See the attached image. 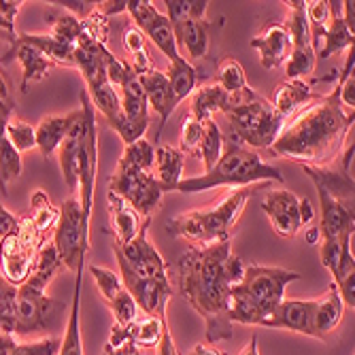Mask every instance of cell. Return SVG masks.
I'll return each instance as SVG.
<instances>
[{
    "label": "cell",
    "instance_id": "603a6c76",
    "mask_svg": "<svg viewBox=\"0 0 355 355\" xmlns=\"http://www.w3.org/2000/svg\"><path fill=\"white\" fill-rule=\"evenodd\" d=\"M79 113H81V109L71 111L67 115H49V117H43L39 121V125H35L37 147L41 149V153L45 157H49L58 151V147L62 145L64 139H67L73 123L77 121Z\"/></svg>",
    "mask_w": 355,
    "mask_h": 355
},
{
    "label": "cell",
    "instance_id": "c3c4849f",
    "mask_svg": "<svg viewBox=\"0 0 355 355\" xmlns=\"http://www.w3.org/2000/svg\"><path fill=\"white\" fill-rule=\"evenodd\" d=\"M60 345H62L60 338L45 336L35 343H17V347L11 355H58Z\"/></svg>",
    "mask_w": 355,
    "mask_h": 355
},
{
    "label": "cell",
    "instance_id": "44dd1931",
    "mask_svg": "<svg viewBox=\"0 0 355 355\" xmlns=\"http://www.w3.org/2000/svg\"><path fill=\"white\" fill-rule=\"evenodd\" d=\"M85 128H87V119H85V111L81 107V113L77 117V121L73 123V128L69 130L67 139L62 141V145L58 147V157H60V171L62 177L67 181V187L71 191V196H77L79 189V181H77V155L85 137Z\"/></svg>",
    "mask_w": 355,
    "mask_h": 355
},
{
    "label": "cell",
    "instance_id": "f35d334b",
    "mask_svg": "<svg viewBox=\"0 0 355 355\" xmlns=\"http://www.w3.org/2000/svg\"><path fill=\"white\" fill-rule=\"evenodd\" d=\"M317 51L315 47H292V53L285 60V81L304 79L315 71Z\"/></svg>",
    "mask_w": 355,
    "mask_h": 355
},
{
    "label": "cell",
    "instance_id": "681fc988",
    "mask_svg": "<svg viewBox=\"0 0 355 355\" xmlns=\"http://www.w3.org/2000/svg\"><path fill=\"white\" fill-rule=\"evenodd\" d=\"M123 45L128 49V53H130V58H137V55H143L147 53V39L143 32L137 28V26H128L125 32H123Z\"/></svg>",
    "mask_w": 355,
    "mask_h": 355
},
{
    "label": "cell",
    "instance_id": "ffe728a7",
    "mask_svg": "<svg viewBox=\"0 0 355 355\" xmlns=\"http://www.w3.org/2000/svg\"><path fill=\"white\" fill-rule=\"evenodd\" d=\"M139 79H141V85H143L149 109H153L159 115V130H157V137H159L164 123L168 121V117L177 109V103L173 98V92H171L168 79H166V73L157 71L153 67V69L145 71L143 75H139Z\"/></svg>",
    "mask_w": 355,
    "mask_h": 355
},
{
    "label": "cell",
    "instance_id": "e0dca14e",
    "mask_svg": "<svg viewBox=\"0 0 355 355\" xmlns=\"http://www.w3.org/2000/svg\"><path fill=\"white\" fill-rule=\"evenodd\" d=\"M319 193V207H321V219H319V239H340L355 232V213L353 205H347L338 198H334L330 191H326L321 185H317Z\"/></svg>",
    "mask_w": 355,
    "mask_h": 355
},
{
    "label": "cell",
    "instance_id": "8d00e7d4",
    "mask_svg": "<svg viewBox=\"0 0 355 355\" xmlns=\"http://www.w3.org/2000/svg\"><path fill=\"white\" fill-rule=\"evenodd\" d=\"M153 151H155V147L147 139H139L135 143H128L123 147V153L119 157L117 166L149 173L153 168Z\"/></svg>",
    "mask_w": 355,
    "mask_h": 355
},
{
    "label": "cell",
    "instance_id": "7dc6e473",
    "mask_svg": "<svg viewBox=\"0 0 355 355\" xmlns=\"http://www.w3.org/2000/svg\"><path fill=\"white\" fill-rule=\"evenodd\" d=\"M21 7H24L21 0H0V32L7 37L9 43L17 37L15 17L21 11Z\"/></svg>",
    "mask_w": 355,
    "mask_h": 355
},
{
    "label": "cell",
    "instance_id": "6da1fadb",
    "mask_svg": "<svg viewBox=\"0 0 355 355\" xmlns=\"http://www.w3.org/2000/svg\"><path fill=\"white\" fill-rule=\"evenodd\" d=\"M351 128L353 113L343 109L336 89L326 96L317 94L285 121L270 151L300 166L324 168L338 159Z\"/></svg>",
    "mask_w": 355,
    "mask_h": 355
},
{
    "label": "cell",
    "instance_id": "7402d4cb",
    "mask_svg": "<svg viewBox=\"0 0 355 355\" xmlns=\"http://www.w3.org/2000/svg\"><path fill=\"white\" fill-rule=\"evenodd\" d=\"M107 209H109V219H111V228H113V236L117 245H125L130 243L143 225L141 215L128 205L119 193L107 189Z\"/></svg>",
    "mask_w": 355,
    "mask_h": 355
},
{
    "label": "cell",
    "instance_id": "4fadbf2b",
    "mask_svg": "<svg viewBox=\"0 0 355 355\" xmlns=\"http://www.w3.org/2000/svg\"><path fill=\"white\" fill-rule=\"evenodd\" d=\"M125 13L132 15L135 26L145 37H149V41L168 58V64L183 60L179 53V43H177L175 30H173L168 17L159 13L151 0H128Z\"/></svg>",
    "mask_w": 355,
    "mask_h": 355
},
{
    "label": "cell",
    "instance_id": "7bdbcfd3",
    "mask_svg": "<svg viewBox=\"0 0 355 355\" xmlns=\"http://www.w3.org/2000/svg\"><path fill=\"white\" fill-rule=\"evenodd\" d=\"M89 275L94 277L96 285H98V292L107 304L123 292V283H121L119 275H115L113 270L103 268V266H89Z\"/></svg>",
    "mask_w": 355,
    "mask_h": 355
},
{
    "label": "cell",
    "instance_id": "11a10c76",
    "mask_svg": "<svg viewBox=\"0 0 355 355\" xmlns=\"http://www.w3.org/2000/svg\"><path fill=\"white\" fill-rule=\"evenodd\" d=\"M17 347V340L13 334L7 332H0V355H11Z\"/></svg>",
    "mask_w": 355,
    "mask_h": 355
},
{
    "label": "cell",
    "instance_id": "836d02e7",
    "mask_svg": "<svg viewBox=\"0 0 355 355\" xmlns=\"http://www.w3.org/2000/svg\"><path fill=\"white\" fill-rule=\"evenodd\" d=\"M26 43L37 47L45 58H49L55 67H75V47L60 43L49 35H19Z\"/></svg>",
    "mask_w": 355,
    "mask_h": 355
},
{
    "label": "cell",
    "instance_id": "277c9868",
    "mask_svg": "<svg viewBox=\"0 0 355 355\" xmlns=\"http://www.w3.org/2000/svg\"><path fill=\"white\" fill-rule=\"evenodd\" d=\"M260 181H275L283 183V175L279 168L262 162V157L257 151L249 149L241 139H236L232 132L223 137V151L221 157L215 162L211 171L198 177L181 179L173 191H183V193H196L205 191L211 187H245L251 183Z\"/></svg>",
    "mask_w": 355,
    "mask_h": 355
},
{
    "label": "cell",
    "instance_id": "d6986e66",
    "mask_svg": "<svg viewBox=\"0 0 355 355\" xmlns=\"http://www.w3.org/2000/svg\"><path fill=\"white\" fill-rule=\"evenodd\" d=\"M249 45L260 53V64L268 71L283 67L292 53V37H289L285 24H270L264 32L251 39Z\"/></svg>",
    "mask_w": 355,
    "mask_h": 355
},
{
    "label": "cell",
    "instance_id": "4316f807",
    "mask_svg": "<svg viewBox=\"0 0 355 355\" xmlns=\"http://www.w3.org/2000/svg\"><path fill=\"white\" fill-rule=\"evenodd\" d=\"M345 315V304L338 296V289L334 283H330L328 292L319 298L317 302V315H315V328H317V338H328L343 321Z\"/></svg>",
    "mask_w": 355,
    "mask_h": 355
},
{
    "label": "cell",
    "instance_id": "d6a6232c",
    "mask_svg": "<svg viewBox=\"0 0 355 355\" xmlns=\"http://www.w3.org/2000/svg\"><path fill=\"white\" fill-rule=\"evenodd\" d=\"M166 79L173 92V98L177 103V107L191 96V92L196 89L198 83V73L191 64L183 58L181 62L168 64V71H166Z\"/></svg>",
    "mask_w": 355,
    "mask_h": 355
},
{
    "label": "cell",
    "instance_id": "f546056e",
    "mask_svg": "<svg viewBox=\"0 0 355 355\" xmlns=\"http://www.w3.org/2000/svg\"><path fill=\"white\" fill-rule=\"evenodd\" d=\"M332 19H330V26L324 35V47L319 49V58L321 60H328L330 55L343 51V49H351L353 43H355V32L349 30V26L345 24L343 19V13H340V3H332Z\"/></svg>",
    "mask_w": 355,
    "mask_h": 355
},
{
    "label": "cell",
    "instance_id": "d590c367",
    "mask_svg": "<svg viewBox=\"0 0 355 355\" xmlns=\"http://www.w3.org/2000/svg\"><path fill=\"white\" fill-rule=\"evenodd\" d=\"M83 32H85V19L77 17L71 11H62L51 21L49 37H53L60 43H67V45H73L75 47L79 43Z\"/></svg>",
    "mask_w": 355,
    "mask_h": 355
},
{
    "label": "cell",
    "instance_id": "2e32d148",
    "mask_svg": "<svg viewBox=\"0 0 355 355\" xmlns=\"http://www.w3.org/2000/svg\"><path fill=\"white\" fill-rule=\"evenodd\" d=\"M317 300H283L275 313L264 321L262 328H279L298 332L311 338H317L315 315H317Z\"/></svg>",
    "mask_w": 355,
    "mask_h": 355
},
{
    "label": "cell",
    "instance_id": "9c48e42d",
    "mask_svg": "<svg viewBox=\"0 0 355 355\" xmlns=\"http://www.w3.org/2000/svg\"><path fill=\"white\" fill-rule=\"evenodd\" d=\"M43 243L39 241L35 228L28 217H21L19 228L5 236L0 243V257H3V279L11 285L19 287L35 268V260L39 247Z\"/></svg>",
    "mask_w": 355,
    "mask_h": 355
},
{
    "label": "cell",
    "instance_id": "ba28073f",
    "mask_svg": "<svg viewBox=\"0 0 355 355\" xmlns=\"http://www.w3.org/2000/svg\"><path fill=\"white\" fill-rule=\"evenodd\" d=\"M60 217L53 228V249L64 268L73 275L83 270L85 255L89 251V225L83 221V211L77 196H69L58 209Z\"/></svg>",
    "mask_w": 355,
    "mask_h": 355
},
{
    "label": "cell",
    "instance_id": "f5cc1de1",
    "mask_svg": "<svg viewBox=\"0 0 355 355\" xmlns=\"http://www.w3.org/2000/svg\"><path fill=\"white\" fill-rule=\"evenodd\" d=\"M207 9H209L207 0H187V19L205 21Z\"/></svg>",
    "mask_w": 355,
    "mask_h": 355
},
{
    "label": "cell",
    "instance_id": "cb8c5ba5",
    "mask_svg": "<svg viewBox=\"0 0 355 355\" xmlns=\"http://www.w3.org/2000/svg\"><path fill=\"white\" fill-rule=\"evenodd\" d=\"M232 105V94L223 92L217 83H207L193 89L189 96V115L200 123L213 119L215 113H223Z\"/></svg>",
    "mask_w": 355,
    "mask_h": 355
},
{
    "label": "cell",
    "instance_id": "4dcf8cb0",
    "mask_svg": "<svg viewBox=\"0 0 355 355\" xmlns=\"http://www.w3.org/2000/svg\"><path fill=\"white\" fill-rule=\"evenodd\" d=\"M177 43H183L189 60H202L209 53V30L205 21L185 19L175 28Z\"/></svg>",
    "mask_w": 355,
    "mask_h": 355
},
{
    "label": "cell",
    "instance_id": "7a4b0ae2",
    "mask_svg": "<svg viewBox=\"0 0 355 355\" xmlns=\"http://www.w3.org/2000/svg\"><path fill=\"white\" fill-rule=\"evenodd\" d=\"M232 253L230 241L205 247L191 245L179 257V292L196 309L205 324L209 345L232 338L230 321V281L225 277V260Z\"/></svg>",
    "mask_w": 355,
    "mask_h": 355
},
{
    "label": "cell",
    "instance_id": "484cf974",
    "mask_svg": "<svg viewBox=\"0 0 355 355\" xmlns=\"http://www.w3.org/2000/svg\"><path fill=\"white\" fill-rule=\"evenodd\" d=\"M315 98L311 85L304 79H294V81H283L275 89V101L272 107L277 115L287 121L294 113H298L304 105H309Z\"/></svg>",
    "mask_w": 355,
    "mask_h": 355
},
{
    "label": "cell",
    "instance_id": "8992f818",
    "mask_svg": "<svg viewBox=\"0 0 355 355\" xmlns=\"http://www.w3.org/2000/svg\"><path fill=\"white\" fill-rule=\"evenodd\" d=\"M247 198V189H236L213 207L181 213L168 221V232L196 247L230 241V232L245 211Z\"/></svg>",
    "mask_w": 355,
    "mask_h": 355
},
{
    "label": "cell",
    "instance_id": "f6af8a7d",
    "mask_svg": "<svg viewBox=\"0 0 355 355\" xmlns=\"http://www.w3.org/2000/svg\"><path fill=\"white\" fill-rule=\"evenodd\" d=\"M109 309L113 311V317H115V326H123L128 328L130 324H135L137 317H139V306L137 302L132 300V296L125 292V287H123V292L113 298L109 302Z\"/></svg>",
    "mask_w": 355,
    "mask_h": 355
},
{
    "label": "cell",
    "instance_id": "1f68e13d",
    "mask_svg": "<svg viewBox=\"0 0 355 355\" xmlns=\"http://www.w3.org/2000/svg\"><path fill=\"white\" fill-rule=\"evenodd\" d=\"M58 217H60V211L49 202L45 191L37 189L35 193H32V213H30L28 219H30L32 228H35L41 243H45L49 232H53Z\"/></svg>",
    "mask_w": 355,
    "mask_h": 355
},
{
    "label": "cell",
    "instance_id": "52a82bcc",
    "mask_svg": "<svg viewBox=\"0 0 355 355\" xmlns=\"http://www.w3.org/2000/svg\"><path fill=\"white\" fill-rule=\"evenodd\" d=\"M221 115L228 119L230 132L249 149H270L281 128L285 125V121L277 115L272 103L251 87L232 94V105Z\"/></svg>",
    "mask_w": 355,
    "mask_h": 355
},
{
    "label": "cell",
    "instance_id": "9f6ffc18",
    "mask_svg": "<svg viewBox=\"0 0 355 355\" xmlns=\"http://www.w3.org/2000/svg\"><path fill=\"white\" fill-rule=\"evenodd\" d=\"M0 103H5L9 107H15L13 103V96H11V89H9V83L3 75V69H0Z\"/></svg>",
    "mask_w": 355,
    "mask_h": 355
},
{
    "label": "cell",
    "instance_id": "8fae6325",
    "mask_svg": "<svg viewBox=\"0 0 355 355\" xmlns=\"http://www.w3.org/2000/svg\"><path fill=\"white\" fill-rule=\"evenodd\" d=\"M109 189L119 193V196L145 219L155 213V209L162 202V196L166 193L164 185L153 175L132 171L125 166L115 168L113 177L109 179Z\"/></svg>",
    "mask_w": 355,
    "mask_h": 355
},
{
    "label": "cell",
    "instance_id": "db71d44e",
    "mask_svg": "<svg viewBox=\"0 0 355 355\" xmlns=\"http://www.w3.org/2000/svg\"><path fill=\"white\" fill-rule=\"evenodd\" d=\"M157 355H179V351L175 347V340H173V334L168 330V324L164 326L162 340H159V345H157Z\"/></svg>",
    "mask_w": 355,
    "mask_h": 355
},
{
    "label": "cell",
    "instance_id": "b9f144b4",
    "mask_svg": "<svg viewBox=\"0 0 355 355\" xmlns=\"http://www.w3.org/2000/svg\"><path fill=\"white\" fill-rule=\"evenodd\" d=\"M9 143L15 147L17 153H26L30 149L37 147V137H35V125H30L21 119H9L7 121V130H5Z\"/></svg>",
    "mask_w": 355,
    "mask_h": 355
},
{
    "label": "cell",
    "instance_id": "ee69618b",
    "mask_svg": "<svg viewBox=\"0 0 355 355\" xmlns=\"http://www.w3.org/2000/svg\"><path fill=\"white\" fill-rule=\"evenodd\" d=\"M103 355H143V351L132 343L128 328L113 324V330H111V336L105 345Z\"/></svg>",
    "mask_w": 355,
    "mask_h": 355
},
{
    "label": "cell",
    "instance_id": "3957f363",
    "mask_svg": "<svg viewBox=\"0 0 355 355\" xmlns=\"http://www.w3.org/2000/svg\"><path fill=\"white\" fill-rule=\"evenodd\" d=\"M300 279L298 272L249 264L241 283L230 287V321L243 326H260L285 300L287 285Z\"/></svg>",
    "mask_w": 355,
    "mask_h": 355
},
{
    "label": "cell",
    "instance_id": "6f0895ef",
    "mask_svg": "<svg viewBox=\"0 0 355 355\" xmlns=\"http://www.w3.org/2000/svg\"><path fill=\"white\" fill-rule=\"evenodd\" d=\"M15 292H17V287H15V285H11L9 281H5L3 277H0V302L15 298Z\"/></svg>",
    "mask_w": 355,
    "mask_h": 355
},
{
    "label": "cell",
    "instance_id": "7c38bea8",
    "mask_svg": "<svg viewBox=\"0 0 355 355\" xmlns=\"http://www.w3.org/2000/svg\"><path fill=\"white\" fill-rule=\"evenodd\" d=\"M262 209L268 215L275 232L283 239H294L315 217L311 202L306 198L300 200L296 193L287 191V189L268 191L262 202Z\"/></svg>",
    "mask_w": 355,
    "mask_h": 355
},
{
    "label": "cell",
    "instance_id": "74e56055",
    "mask_svg": "<svg viewBox=\"0 0 355 355\" xmlns=\"http://www.w3.org/2000/svg\"><path fill=\"white\" fill-rule=\"evenodd\" d=\"M223 151V132L217 125L215 119H207L202 121V143H200V153L198 157L205 164V173L211 171L215 166V162L221 157Z\"/></svg>",
    "mask_w": 355,
    "mask_h": 355
},
{
    "label": "cell",
    "instance_id": "680465c9",
    "mask_svg": "<svg viewBox=\"0 0 355 355\" xmlns=\"http://www.w3.org/2000/svg\"><path fill=\"white\" fill-rule=\"evenodd\" d=\"M187 355H223V353L213 349V347H209V345H196Z\"/></svg>",
    "mask_w": 355,
    "mask_h": 355
},
{
    "label": "cell",
    "instance_id": "60d3db41",
    "mask_svg": "<svg viewBox=\"0 0 355 355\" xmlns=\"http://www.w3.org/2000/svg\"><path fill=\"white\" fill-rule=\"evenodd\" d=\"M217 85L228 94H239L247 89L249 83L245 79V71L241 67V62H236L234 58H223L217 69Z\"/></svg>",
    "mask_w": 355,
    "mask_h": 355
},
{
    "label": "cell",
    "instance_id": "f1b7e54d",
    "mask_svg": "<svg viewBox=\"0 0 355 355\" xmlns=\"http://www.w3.org/2000/svg\"><path fill=\"white\" fill-rule=\"evenodd\" d=\"M81 272L75 275L73 302H71V309H69L67 334H64V338H62L58 355H85L83 353V338H81V281H83Z\"/></svg>",
    "mask_w": 355,
    "mask_h": 355
},
{
    "label": "cell",
    "instance_id": "816d5d0a",
    "mask_svg": "<svg viewBox=\"0 0 355 355\" xmlns=\"http://www.w3.org/2000/svg\"><path fill=\"white\" fill-rule=\"evenodd\" d=\"M96 11L105 19H109L111 15H119L128 11V0H107V3H98L96 5Z\"/></svg>",
    "mask_w": 355,
    "mask_h": 355
},
{
    "label": "cell",
    "instance_id": "94428289",
    "mask_svg": "<svg viewBox=\"0 0 355 355\" xmlns=\"http://www.w3.org/2000/svg\"><path fill=\"white\" fill-rule=\"evenodd\" d=\"M306 241H309L311 245H317V243H319V230H317V228H311V230L306 232Z\"/></svg>",
    "mask_w": 355,
    "mask_h": 355
},
{
    "label": "cell",
    "instance_id": "f907efd6",
    "mask_svg": "<svg viewBox=\"0 0 355 355\" xmlns=\"http://www.w3.org/2000/svg\"><path fill=\"white\" fill-rule=\"evenodd\" d=\"M19 217H15L9 209H5V205H0V239H5L9 234H13L19 228Z\"/></svg>",
    "mask_w": 355,
    "mask_h": 355
},
{
    "label": "cell",
    "instance_id": "91938a15",
    "mask_svg": "<svg viewBox=\"0 0 355 355\" xmlns=\"http://www.w3.org/2000/svg\"><path fill=\"white\" fill-rule=\"evenodd\" d=\"M241 355H260V351H257V336L253 334L251 340L245 345V349L241 351Z\"/></svg>",
    "mask_w": 355,
    "mask_h": 355
},
{
    "label": "cell",
    "instance_id": "ab89813d",
    "mask_svg": "<svg viewBox=\"0 0 355 355\" xmlns=\"http://www.w3.org/2000/svg\"><path fill=\"white\" fill-rule=\"evenodd\" d=\"M304 11H306L311 41H313V47H315L317 39H324L326 30L330 26L332 3H326V0H311V3H304Z\"/></svg>",
    "mask_w": 355,
    "mask_h": 355
},
{
    "label": "cell",
    "instance_id": "9a60e30c",
    "mask_svg": "<svg viewBox=\"0 0 355 355\" xmlns=\"http://www.w3.org/2000/svg\"><path fill=\"white\" fill-rule=\"evenodd\" d=\"M149 221H151V217L143 219V225H141L139 234L130 243H125V245H117L115 243V247L123 255L125 264L130 266L139 277L151 279V281H157V283H164V285H173L164 257L159 255V251L149 241Z\"/></svg>",
    "mask_w": 355,
    "mask_h": 355
},
{
    "label": "cell",
    "instance_id": "ac0fdd59",
    "mask_svg": "<svg viewBox=\"0 0 355 355\" xmlns=\"http://www.w3.org/2000/svg\"><path fill=\"white\" fill-rule=\"evenodd\" d=\"M13 60L21 64V92H28L30 83L43 81L55 67L49 58H45L37 47L26 43L19 35L11 41V47L0 55V64H9Z\"/></svg>",
    "mask_w": 355,
    "mask_h": 355
},
{
    "label": "cell",
    "instance_id": "d4e9b609",
    "mask_svg": "<svg viewBox=\"0 0 355 355\" xmlns=\"http://www.w3.org/2000/svg\"><path fill=\"white\" fill-rule=\"evenodd\" d=\"M13 115V107L0 103V191H7L13 181L21 175V153L15 151V147L9 143L5 130L7 121Z\"/></svg>",
    "mask_w": 355,
    "mask_h": 355
},
{
    "label": "cell",
    "instance_id": "e575fe53",
    "mask_svg": "<svg viewBox=\"0 0 355 355\" xmlns=\"http://www.w3.org/2000/svg\"><path fill=\"white\" fill-rule=\"evenodd\" d=\"M168 324V317L162 315V317H145V319H137L135 324L128 326V332H130V338L132 343L139 347V349H153L159 345L162 340V332H164V326Z\"/></svg>",
    "mask_w": 355,
    "mask_h": 355
},
{
    "label": "cell",
    "instance_id": "83f0119b",
    "mask_svg": "<svg viewBox=\"0 0 355 355\" xmlns=\"http://www.w3.org/2000/svg\"><path fill=\"white\" fill-rule=\"evenodd\" d=\"M153 177L164 185V191H173L183 179V153L171 145H157L153 151Z\"/></svg>",
    "mask_w": 355,
    "mask_h": 355
},
{
    "label": "cell",
    "instance_id": "30bf717a",
    "mask_svg": "<svg viewBox=\"0 0 355 355\" xmlns=\"http://www.w3.org/2000/svg\"><path fill=\"white\" fill-rule=\"evenodd\" d=\"M81 107L85 111L87 128L77 155V181H79V205L83 211V221L89 225L96 175H98V128H96V109L89 103L87 92H81Z\"/></svg>",
    "mask_w": 355,
    "mask_h": 355
},
{
    "label": "cell",
    "instance_id": "5b68a950",
    "mask_svg": "<svg viewBox=\"0 0 355 355\" xmlns=\"http://www.w3.org/2000/svg\"><path fill=\"white\" fill-rule=\"evenodd\" d=\"M62 270L58 253L51 241H45L39 247L35 268L30 277L17 287L13 309H15V334H37L49 326L53 317L55 302L47 296V285Z\"/></svg>",
    "mask_w": 355,
    "mask_h": 355
},
{
    "label": "cell",
    "instance_id": "5bb4252c",
    "mask_svg": "<svg viewBox=\"0 0 355 355\" xmlns=\"http://www.w3.org/2000/svg\"><path fill=\"white\" fill-rule=\"evenodd\" d=\"M113 253H115L117 264H119V279L125 287V292L130 294L132 300L137 302L139 311H145L149 317L166 315L168 300L173 298V285H164V283L139 277L130 266L125 264L123 255L119 253L115 243H113Z\"/></svg>",
    "mask_w": 355,
    "mask_h": 355
},
{
    "label": "cell",
    "instance_id": "bcb514c9",
    "mask_svg": "<svg viewBox=\"0 0 355 355\" xmlns=\"http://www.w3.org/2000/svg\"><path fill=\"white\" fill-rule=\"evenodd\" d=\"M200 143H202V123L187 113V117L181 125V153H189V155L198 157Z\"/></svg>",
    "mask_w": 355,
    "mask_h": 355
}]
</instances>
